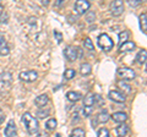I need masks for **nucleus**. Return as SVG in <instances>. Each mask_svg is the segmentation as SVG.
Listing matches in <instances>:
<instances>
[{"instance_id":"34","label":"nucleus","mask_w":147,"mask_h":137,"mask_svg":"<svg viewBox=\"0 0 147 137\" xmlns=\"http://www.w3.org/2000/svg\"><path fill=\"white\" fill-rule=\"evenodd\" d=\"M96 19V15H94V12H90L88 15H87V22H93Z\"/></svg>"},{"instance_id":"30","label":"nucleus","mask_w":147,"mask_h":137,"mask_svg":"<svg viewBox=\"0 0 147 137\" xmlns=\"http://www.w3.org/2000/svg\"><path fill=\"white\" fill-rule=\"evenodd\" d=\"M54 37L57 38V43H58V44L61 43V40H63V34L60 33V32H59V31H54Z\"/></svg>"},{"instance_id":"1","label":"nucleus","mask_w":147,"mask_h":137,"mask_svg":"<svg viewBox=\"0 0 147 137\" xmlns=\"http://www.w3.org/2000/svg\"><path fill=\"white\" fill-rule=\"evenodd\" d=\"M22 122L25 124V127L27 129L30 135H34L38 132V129H39L38 121H37V119L32 116L31 113H25L22 115Z\"/></svg>"},{"instance_id":"31","label":"nucleus","mask_w":147,"mask_h":137,"mask_svg":"<svg viewBox=\"0 0 147 137\" xmlns=\"http://www.w3.org/2000/svg\"><path fill=\"white\" fill-rule=\"evenodd\" d=\"M96 102H97V104H98V105L100 107V105H102V104H104V100L102 99V97H100V95H94V103Z\"/></svg>"},{"instance_id":"29","label":"nucleus","mask_w":147,"mask_h":137,"mask_svg":"<svg viewBox=\"0 0 147 137\" xmlns=\"http://www.w3.org/2000/svg\"><path fill=\"white\" fill-rule=\"evenodd\" d=\"M92 113V107H84L82 108V114H84V116H90Z\"/></svg>"},{"instance_id":"23","label":"nucleus","mask_w":147,"mask_h":137,"mask_svg":"<svg viewBox=\"0 0 147 137\" xmlns=\"http://www.w3.org/2000/svg\"><path fill=\"white\" fill-rule=\"evenodd\" d=\"M129 38V32L127 31H123L119 33V45L123 44V43H125L126 40Z\"/></svg>"},{"instance_id":"36","label":"nucleus","mask_w":147,"mask_h":137,"mask_svg":"<svg viewBox=\"0 0 147 137\" xmlns=\"http://www.w3.org/2000/svg\"><path fill=\"white\" fill-rule=\"evenodd\" d=\"M139 4H141V1L140 0H136V1H130V5H132V6H136V5H139Z\"/></svg>"},{"instance_id":"28","label":"nucleus","mask_w":147,"mask_h":137,"mask_svg":"<svg viewBox=\"0 0 147 137\" xmlns=\"http://www.w3.org/2000/svg\"><path fill=\"white\" fill-rule=\"evenodd\" d=\"M97 137H109V131L107 129H99L98 130V134H97Z\"/></svg>"},{"instance_id":"35","label":"nucleus","mask_w":147,"mask_h":137,"mask_svg":"<svg viewBox=\"0 0 147 137\" xmlns=\"http://www.w3.org/2000/svg\"><path fill=\"white\" fill-rule=\"evenodd\" d=\"M63 5H64V0H57L55 6H63Z\"/></svg>"},{"instance_id":"8","label":"nucleus","mask_w":147,"mask_h":137,"mask_svg":"<svg viewBox=\"0 0 147 137\" xmlns=\"http://www.w3.org/2000/svg\"><path fill=\"white\" fill-rule=\"evenodd\" d=\"M108 97L112 102H115V103H124L125 102V95H124L121 92H119V91H110Z\"/></svg>"},{"instance_id":"38","label":"nucleus","mask_w":147,"mask_h":137,"mask_svg":"<svg viewBox=\"0 0 147 137\" xmlns=\"http://www.w3.org/2000/svg\"><path fill=\"white\" fill-rule=\"evenodd\" d=\"M38 137H48V135H47V134H44V132H43V134L38 135Z\"/></svg>"},{"instance_id":"21","label":"nucleus","mask_w":147,"mask_h":137,"mask_svg":"<svg viewBox=\"0 0 147 137\" xmlns=\"http://www.w3.org/2000/svg\"><path fill=\"white\" fill-rule=\"evenodd\" d=\"M57 125H58V121H57V119H54V118L48 119L47 122H45V127H47L48 130H54L55 127H57Z\"/></svg>"},{"instance_id":"15","label":"nucleus","mask_w":147,"mask_h":137,"mask_svg":"<svg viewBox=\"0 0 147 137\" xmlns=\"http://www.w3.org/2000/svg\"><path fill=\"white\" fill-rule=\"evenodd\" d=\"M66 98L70 100V102H77V100H80L82 98V94L80 92H74V91H71V92H67Z\"/></svg>"},{"instance_id":"3","label":"nucleus","mask_w":147,"mask_h":137,"mask_svg":"<svg viewBox=\"0 0 147 137\" xmlns=\"http://www.w3.org/2000/svg\"><path fill=\"white\" fill-rule=\"evenodd\" d=\"M117 75L124 81H131L136 77V72L130 67H120L118 68Z\"/></svg>"},{"instance_id":"26","label":"nucleus","mask_w":147,"mask_h":137,"mask_svg":"<svg viewBox=\"0 0 147 137\" xmlns=\"http://www.w3.org/2000/svg\"><path fill=\"white\" fill-rule=\"evenodd\" d=\"M118 86H119V87H121V88H124V91H125L126 93H130V92H131V87H130V85L125 83L124 81H119V82H118Z\"/></svg>"},{"instance_id":"4","label":"nucleus","mask_w":147,"mask_h":137,"mask_svg":"<svg viewBox=\"0 0 147 137\" xmlns=\"http://www.w3.org/2000/svg\"><path fill=\"white\" fill-rule=\"evenodd\" d=\"M38 79V74L34 70H27V71H22L20 72V80L24 82H34Z\"/></svg>"},{"instance_id":"14","label":"nucleus","mask_w":147,"mask_h":137,"mask_svg":"<svg viewBox=\"0 0 147 137\" xmlns=\"http://www.w3.org/2000/svg\"><path fill=\"white\" fill-rule=\"evenodd\" d=\"M11 80H12V76H11L10 72H7V71L3 72V74L0 75V81H1V83L5 85V86L10 85L11 83Z\"/></svg>"},{"instance_id":"39","label":"nucleus","mask_w":147,"mask_h":137,"mask_svg":"<svg viewBox=\"0 0 147 137\" xmlns=\"http://www.w3.org/2000/svg\"><path fill=\"white\" fill-rule=\"evenodd\" d=\"M3 120H4V118H3V116H0V124L3 122Z\"/></svg>"},{"instance_id":"13","label":"nucleus","mask_w":147,"mask_h":137,"mask_svg":"<svg viewBox=\"0 0 147 137\" xmlns=\"http://www.w3.org/2000/svg\"><path fill=\"white\" fill-rule=\"evenodd\" d=\"M115 132L119 137H125L129 132V127L125 125V124H120L119 126L115 127Z\"/></svg>"},{"instance_id":"5","label":"nucleus","mask_w":147,"mask_h":137,"mask_svg":"<svg viewBox=\"0 0 147 137\" xmlns=\"http://www.w3.org/2000/svg\"><path fill=\"white\" fill-rule=\"evenodd\" d=\"M110 11L113 16H120L124 11V3L121 0H115L110 4Z\"/></svg>"},{"instance_id":"7","label":"nucleus","mask_w":147,"mask_h":137,"mask_svg":"<svg viewBox=\"0 0 147 137\" xmlns=\"http://www.w3.org/2000/svg\"><path fill=\"white\" fill-rule=\"evenodd\" d=\"M64 55H65V58L69 61H75L77 59V49L74 48L72 45H69L64 50Z\"/></svg>"},{"instance_id":"32","label":"nucleus","mask_w":147,"mask_h":137,"mask_svg":"<svg viewBox=\"0 0 147 137\" xmlns=\"http://www.w3.org/2000/svg\"><path fill=\"white\" fill-rule=\"evenodd\" d=\"M4 47H6V40H5V37L0 33V49H3Z\"/></svg>"},{"instance_id":"37","label":"nucleus","mask_w":147,"mask_h":137,"mask_svg":"<svg viewBox=\"0 0 147 137\" xmlns=\"http://www.w3.org/2000/svg\"><path fill=\"white\" fill-rule=\"evenodd\" d=\"M42 4H43V5H48V4H49V0H42Z\"/></svg>"},{"instance_id":"24","label":"nucleus","mask_w":147,"mask_h":137,"mask_svg":"<svg viewBox=\"0 0 147 137\" xmlns=\"http://www.w3.org/2000/svg\"><path fill=\"white\" fill-rule=\"evenodd\" d=\"M76 75V72H75V70L74 68H67V70L64 72V77H65L66 80H71V79H74V76Z\"/></svg>"},{"instance_id":"12","label":"nucleus","mask_w":147,"mask_h":137,"mask_svg":"<svg viewBox=\"0 0 147 137\" xmlns=\"http://www.w3.org/2000/svg\"><path fill=\"white\" fill-rule=\"evenodd\" d=\"M47 103H48V95L47 94H40L34 99V104L39 108H43L44 105H47Z\"/></svg>"},{"instance_id":"9","label":"nucleus","mask_w":147,"mask_h":137,"mask_svg":"<svg viewBox=\"0 0 147 137\" xmlns=\"http://www.w3.org/2000/svg\"><path fill=\"white\" fill-rule=\"evenodd\" d=\"M16 132H17V130H16L15 121H13V120H10V121L7 122L6 127H5V131H4V134H5L6 137H13V136L16 135Z\"/></svg>"},{"instance_id":"2","label":"nucleus","mask_w":147,"mask_h":137,"mask_svg":"<svg viewBox=\"0 0 147 137\" xmlns=\"http://www.w3.org/2000/svg\"><path fill=\"white\" fill-rule=\"evenodd\" d=\"M98 45L104 50V52H110L114 47V42L107 33H102L98 37Z\"/></svg>"},{"instance_id":"19","label":"nucleus","mask_w":147,"mask_h":137,"mask_svg":"<svg viewBox=\"0 0 147 137\" xmlns=\"http://www.w3.org/2000/svg\"><path fill=\"white\" fill-rule=\"evenodd\" d=\"M146 56H147V52H146V49H142L139 52V54H137V56H136V60L139 64H145L146 62Z\"/></svg>"},{"instance_id":"17","label":"nucleus","mask_w":147,"mask_h":137,"mask_svg":"<svg viewBox=\"0 0 147 137\" xmlns=\"http://www.w3.org/2000/svg\"><path fill=\"white\" fill-rule=\"evenodd\" d=\"M93 104H94V94L88 93L84 98V107H93Z\"/></svg>"},{"instance_id":"22","label":"nucleus","mask_w":147,"mask_h":137,"mask_svg":"<svg viewBox=\"0 0 147 137\" xmlns=\"http://www.w3.org/2000/svg\"><path fill=\"white\" fill-rule=\"evenodd\" d=\"M91 71H92V66L90 65V64H82L81 65V74L84 76L90 75Z\"/></svg>"},{"instance_id":"18","label":"nucleus","mask_w":147,"mask_h":137,"mask_svg":"<svg viewBox=\"0 0 147 137\" xmlns=\"http://www.w3.org/2000/svg\"><path fill=\"white\" fill-rule=\"evenodd\" d=\"M108 120H109V114L107 110H102L97 115V122H103L104 124V122H107ZM97 122H96V124H97Z\"/></svg>"},{"instance_id":"6","label":"nucleus","mask_w":147,"mask_h":137,"mask_svg":"<svg viewBox=\"0 0 147 137\" xmlns=\"http://www.w3.org/2000/svg\"><path fill=\"white\" fill-rule=\"evenodd\" d=\"M90 6H91V4H90V1H87V0H77L74 7H75L76 13L82 15V13H85L87 10H88Z\"/></svg>"},{"instance_id":"11","label":"nucleus","mask_w":147,"mask_h":137,"mask_svg":"<svg viewBox=\"0 0 147 137\" xmlns=\"http://www.w3.org/2000/svg\"><path fill=\"white\" fill-rule=\"evenodd\" d=\"M112 119H113V121H115V122H119V124H124L125 120L127 119V115H126L125 113H123V111H118V113H114L113 114Z\"/></svg>"},{"instance_id":"25","label":"nucleus","mask_w":147,"mask_h":137,"mask_svg":"<svg viewBox=\"0 0 147 137\" xmlns=\"http://www.w3.org/2000/svg\"><path fill=\"white\" fill-rule=\"evenodd\" d=\"M84 47H85L87 50H90V52H93V50H94V45H93V43H92V40H91L90 38H86V39H85Z\"/></svg>"},{"instance_id":"20","label":"nucleus","mask_w":147,"mask_h":137,"mask_svg":"<svg viewBox=\"0 0 147 137\" xmlns=\"http://www.w3.org/2000/svg\"><path fill=\"white\" fill-rule=\"evenodd\" d=\"M70 137H85V130L81 127H76L71 131Z\"/></svg>"},{"instance_id":"16","label":"nucleus","mask_w":147,"mask_h":137,"mask_svg":"<svg viewBox=\"0 0 147 137\" xmlns=\"http://www.w3.org/2000/svg\"><path fill=\"white\" fill-rule=\"evenodd\" d=\"M140 28L146 34V32H147V15H146V12L140 15Z\"/></svg>"},{"instance_id":"27","label":"nucleus","mask_w":147,"mask_h":137,"mask_svg":"<svg viewBox=\"0 0 147 137\" xmlns=\"http://www.w3.org/2000/svg\"><path fill=\"white\" fill-rule=\"evenodd\" d=\"M49 115V110L47 109V110H43V109H39L38 113H37V118L38 119H44L45 116Z\"/></svg>"},{"instance_id":"10","label":"nucleus","mask_w":147,"mask_h":137,"mask_svg":"<svg viewBox=\"0 0 147 137\" xmlns=\"http://www.w3.org/2000/svg\"><path fill=\"white\" fill-rule=\"evenodd\" d=\"M135 43L132 40H126L125 43H123L119 45V53H126V52H131L135 49Z\"/></svg>"},{"instance_id":"33","label":"nucleus","mask_w":147,"mask_h":137,"mask_svg":"<svg viewBox=\"0 0 147 137\" xmlns=\"http://www.w3.org/2000/svg\"><path fill=\"white\" fill-rule=\"evenodd\" d=\"M10 53V49H9V47L6 45V47H4L3 49H0V55H7V54Z\"/></svg>"}]
</instances>
